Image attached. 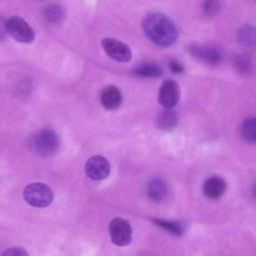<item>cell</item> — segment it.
Listing matches in <instances>:
<instances>
[{
    "instance_id": "obj_2",
    "label": "cell",
    "mask_w": 256,
    "mask_h": 256,
    "mask_svg": "<svg viewBox=\"0 0 256 256\" xmlns=\"http://www.w3.org/2000/svg\"><path fill=\"white\" fill-rule=\"evenodd\" d=\"M29 146L37 155L48 158L54 155L58 152L60 140L54 130L45 128L37 132L31 137Z\"/></svg>"
},
{
    "instance_id": "obj_19",
    "label": "cell",
    "mask_w": 256,
    "mask_h": 256,
    "mask_svg": "<svg viewBox=\"0 0 256 256\" xmlns=\"http://www.w3.org/2000/svg\"><path fill=\"white\" fill-rule=\"evenodd\" d=\"M33 88V84L30 78H22L16 84V94L20 98H28L31 94Z\"/></svg>"
},
{
    "instance_id": "obj_6",
    "label": "cell",
    "mask_w": 256,
    "mask_h": 256,
    "mask_svg": "<svg viewBox=\"0 0 256 256\" xmlns=\"http://www.w3.org/2000/svg\"><path fill=\"white\" fill-rule=\"evenodd\" d=\"M101 46L106 54L116 62H127L132 58L130 48L118 40L106 38L102 40Z\"/></svg>"
},
{
    "instance_id": "obj_4",
    "label": "cell",
    "mask_w": 256,
    "mask_h": 256,
    "mask_svg": "<svg viewBox=\"0 0 256 256\" xmlns=\"http://www.w3.org/2000/svg\"><path fill=\"white\" fill-rule=\"evenodd\" d=\"M6 26L8 33L19 42L30 44L34 40L33 29L20 16H12L6 20Z\"/></svg>"
},
{
    "instance_id": "obj_1",
    "label": "cell",
    "mask_w": 256,
    "mask_h": 256,
    "mask_svg": "<svg viewBox=\"0 0 256 256\" xmlns=\"http://www.w3.org/2000/svg\"><path fill=\"white\" fill-rule=\"evenodd\" d=\"M142 30L146 36L154 44L161 47L172 46L177 40L178 32L172 20L166 14L150 12L142 18Z\"/></svg>"
},
{
    "instance_id": "obj_8",
    "label": "cell",
    "mask_w": 256,
    "mask_h": 256,
    "mask_svg": "<svg viewBox=\"0 0 256 256\" xmlns=\"http://www.w3.org/2000/svg\"><path fill=\"white\" fill-rule=\"evenodd\" d=\"M180 95L178 83L170 78L163 82L159 90L158 100L165 109H172L178 103Z\"/></svg>"
},
{
    "instance_id": "obj_20",
    "label": "cell",
    "mask_w": 256,
    "mask_h": 256,
    "mask_svg": "<svg viewBox=\"0 0 256 256\" xmlns=\"http://www.w3.org/2000/svg\"><path fill=\"white\" fill-rule=\"evenodd\" d=\"M155 224L170 232L174 234H182L185 230L184 225L180 222H168L160 220H153Z\"/></svg>"
},
{
    "instance_id": "obj_11",
    "label": "cell",
    "mask_w": 256,
    "mask_h": 256,
    "mask_svg": "<svg viewBox=\"0 0 256 256\" xmlns=\"http://www.w3.org/2000/svg\"><path fill=\"white\" fill-rule=\"evenodd\" d=\"M226 190V184L224 180L217 176L208 178L203 186L204 194L211 199H218L220 198Z\"/></svg>"
},
{
    "instance_id": "obj_24",
    "label": "cell",
    "mask_w": 256,
    "mask_h": 256,
    "mask_svg": "<svg viewBox=\"0 0 256 256\" xmlns=\"http://www.w3.org/2000/svg\"><path fill=\"white\" fill-rule=\"evenodd\" d=\"M6 22V20L0 16V40H4L8 33Z\"/></svg>"
},
{
    "instance_id": "obj_16",
    "label": "cell",
    "mask_w": 256,
    "mask_h": 256,
    "mask_svg": "<svg viewBox=\"0 0 256 256\" xmlns=\"http://www.w3.org/2000/svg\"><path fill=\"white\" fill-rule=\"evenodd\" d=\"M240 132L242 138L246 141L254 143L256 140V120L255 117L250 116L242 122Z\"/></svg>"
},
{
    "instance_id": "obj_14",
    "label": "cell",
    "mask_w": 256,
    "mask_h": 256,
    "mask_svg": "<svg viewBox=\"0 0 256 256\" xmlns=\"http://www.w3.org/2000/svg\"><path fill=\"white\" fill-rule=\"evenodd\" d=\"M45 20L52 24H58L64 20L66 12L64 8L60 4H52L46 7L44 12Z\"/></svg>"
},
{
    "instance_id": "obj_5",
    "label": "cell",
    "mask_w": 256,
    "mask_h": 256,
    "mask_svg": "<svg viewBox=\"0 0 256 256\" xmlns=\"http://www.w3.org/2000/svg\"><path fill=\"white\" fill-rule=\"evenodd\" d=\"M108 231L112 242L118 246H126L132 241V228L129 222L116 217L110 224Z\"/></svg>"
},
{
    "instance_id": "obj_13",
    "label": "cell",
    "mask_w": 256,
    "mask_h": 256,
    "mask_svg": "<svg viewBox=\"0 0 256 256\" xmlns=\"http://www.w3.org/2000/svg\"><path fill=\"white\" fill-rule=\"evenodd\" d=\"M148 196L155 202L163 200L167 194L168 188L166 183L162 180L156 178L152 180L148 186Z\"/></svg>"
},
{
    "instance_id": "obj_17",
    "label": "cell",
    "mask_w": 256,
    "mask_h": 256,
    "mask_svg": "<svg viewBox=\"0 0 256 256\" xmlns=\"http://www.w3.org/2000/svg\"><path fill=\"white\" fill-rule=\"evenodd\" d=\"M232 64L235 70L241 74H248L252 70L251 61L248 57L242 54L234 56Z\"/></svg>"
},
{
    "instance_id": "obj_18",
    "label": "cell",
    "mask_w": 256,
    "mask_h": 256,
    "mask_svg": "<svg viewBox=\"0 0 256 256\" xmlns=\"http://www.w3.org/2000/svg\"><path fill=\"white\" fill-rule=\"evenodd\" d=\"M238 37L242 45L252 47L255 44L254 28L248 25L244 26L240 30Z\"/></svg>"
},
{
    "instance_id": "obj_7",
    "label": "cell",
    "mask_w": 256,
    "mask_h": 256,
    "mask_svg": "<svg viewBox=\"0 0 256 256\" xmlns=\"http://www.w3.org/2000/svg\"><path fill=\"white\" fill-rule=\"evenodd\" d=\"M190 54L198 60L210 65H216L222 60L220 50L212 45L192 44L188 48Z\"/></svg>"
},
{
    "instance_id": "obj_12",
    "label": "cell",
    "mask_w": 256,
    "mask_h": 256,
    "mask_svg": "<svg viewBox=\"0 0 256 256\" xmlns=\"http://www.w3.org/2000/svg\"><path fill=\"white\" fill-rule=\"evenodd\" d=\"M178 122V116L172 109H165L161 112L157 116L156 121L157 128L164 132L174 130Z\"/></svg>"
},
{
    "instance_id": "obj_9",
    "label": "cell",
    "mask_w": 256,
    "mask_h": 256,
    "mask_svg": "<svg viewBox=\"0 0 256 256\" xmlns=\"http://www.w3.org/2000/svg\"><path fill=\"white\" fill-rule=\"evenodd\" d=\"M84 170L86 174L90 178L94 180H101L109 175L110 165L104 156L94 155L87 160Z\"/></svg>"
},
{
    "instance_id": "obj_23",
    "label": "cell",
    "mask_w": 256,
    "mask_h": 256,
    "mask_svg": "<svg viewBox=\"0 0 256 256\" xmlns=\"http://www.w3.org/2000/svg\"><path fill=\"white\" fill-rule=\"evenodd\" d=\"M4 256H27V252L22 248H12L8 249L4 252Z\"/></svg>"
},
{
    "instance_id": "obj_21",
    "label": "cell",
    "mask_w": 256,
    "mask_h": 256,
    "mask_svg": "<svg viewBox=\"0 0 256 256\" xmlns=\"http://www.w3.org/2000/svg\"><path fill=\"white\" fill-rule=\"evenodd\" d=\"M222 3L220 0H204L202 10L204 14L209 16L216 15L220 10Z\"/></svg>"
},
{
    "instance_id": "obj_15",
    "label": "cell",
    "mask_w": 256,
    "mask_h": 256,
    "mask_svg": "<svg viewBox=\"0 0 256 256\" xmlns=\"http://www.w3.org/2000/svg\"><path fill=\"white\" fill-rule=\"evenodd\" d=\"M134 74L144 78H157L162 75V70L157 64L152 63L142 64L136 68L134 72Z\"/></svg>"
},
{
    "instance_id": "obj_10",
    "label": "cell",
    "mask_w": 256,
    "mask_h": 256,
    "mask_svg": "<svg viewBox=\"0 0 256 256\" xmlns=\"http://www.w3.org/2000/svg\"><path fill=\"white\" fill-rule=\"evenodd\" d=\"M122 96L119 89L114 85H109L102 90L100 100L102 106L108 110L118 109L122 102Z\"/></svg>"
},
{
    "instance_id": "obj_22",
    "label": "cell",
    "mask_w": 256,
    "mask_h": 256,
    "mask_svg": "<svg viewBox=\"0 0 256 256\" xmlns=\"http://www.w3.org/2000/svg\"><path fill=\"white\" fill-rule=\"evenodd\" d=\"M170 70L176 74H180L184 72V68L180 62L175 60H170L168 62Z\"/></svg>"
},
{
    "instance_id": "obj_3",
    "label": "cell",
    "mask_w": 256,
    "mask_h": 256,
    "mask_svg": "<svg viewBox=\"0 0 256 256\" xmlns=\"http://www.w3.org/2000/svg\"><path fill=\"white\" fill-rule=\"evenodd\" d=\"M23 196L30 205L39 208L48 206L54 200V194L51 188L42 182H33L24 188Z\"/></svg>"
}]
</instances>
